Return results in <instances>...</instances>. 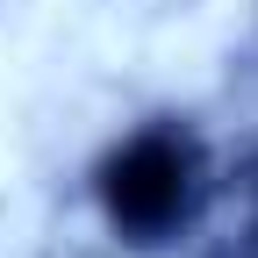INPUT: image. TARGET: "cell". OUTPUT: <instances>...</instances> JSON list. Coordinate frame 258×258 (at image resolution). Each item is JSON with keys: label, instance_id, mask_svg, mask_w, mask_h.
<instances>
[{"label": "cell", "instance_id": "obj_1", "mask_svg": "<svg viewBox=\"0 0 258 258\" xmlns=\"http://www.w3.org/2000/svg\"><path fill=\"white\" fill-rule=\"evenodd\" d=\"M93 215L122 251H172L201 230L215 201V158L208 137L186 115H144L93 158L86 172Z\"/></svg>", "mask_w": 258, "mask_h": 258}]
</instances>
